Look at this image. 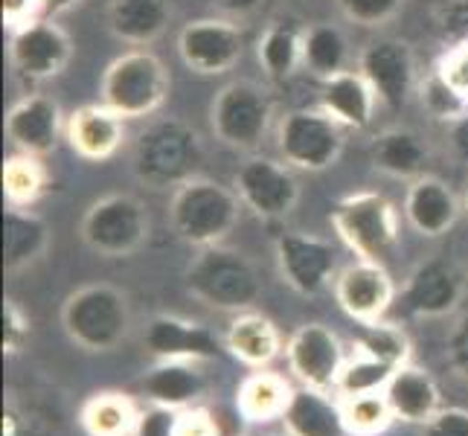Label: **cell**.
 <instances>
[{
  "label": "cell",
  "instance_id": "1",
  "mask_svg": "<svg viewBox=\"0 0 468 436\" xmlns=\"http://www.w3.org/2000/svg\"><path fill=\"white\" fill-rule=\"evenodd\" d=\"M204 140L196 125L181 117L149 122L132 143V172L149 189H177L201 175Z\"/></svg>",
  "mask_w": 468,
  "mask_h": 436
},
{
  "label": "cell",
  "instance_id": "2",
  "mask_svg": "<svg viewBox=\"0 0 468 436\" xmlns=\"http://www.w3.org/2000/svg\"><path fill=\"white\" fill-rule=\"evenodd\" d=\"M241 209H245V204H241L233 186H224L207 175H196L186 184L172 189L166 218L172 233L198 250L209 245H224L228 236L239 228Z\"/></svg>",
  "mask_w": 468,
  "mask_h": 436
},
{
  "label": "cell",
  "instance_id": "3",
  "mask_svg": "<svg viewBox=\"0 0 468 436\" xmlns=\"http://www.w3.org/2000/svg\"><path fill=\"white\" fill-rule=\"evenodd\" d=\"M186 291L216 312H250L262 297V277L245 253L228 245L198 248L184 273Z\"/></svg>",
  "mask_w": 468,
  "mask_h": 436
},
{
  "label": "cell",
  "instance_id": "4",
  "mask_svg": "<svg viewBox=\"0 0 468 436\" xmlns=\"http://www.w3.org/2000/svg\"><path fill=\"white\" fill-rule=\"evenodd\" d=\"M329 221L355 260L387 265L399 250V209L378 189H358L337 198L329 209Z\"/></svg>",
  "mask_w": 468,
  "mask_h": 436
},
{
  "label": "cell",
  "instance_id": "5",
  "mask_svg": "<svg viewBox=\"0 0 468 436\" xmlns=\"http://www.w3.org/2000/svg\"><path fill=\"white\" fill-rule=\"evenodd\" d=\"M61 329L82 352H114L132 332V305L117 285H82L61 303Z\"/></svg>",
  "mask_w": 468,
  "mask_h": 436
},
{
  "label": "cell",
  "instance_id": "6",
  "mask_svg": "<svg viewBox=\"0 0 468 436\" xmlns=\"http://www.w3.org/2000/svg\"><path fill=\"white\" fill-rule=\"evenodd\" d=\"M172 76L164 58L146 47H134L108 64L100 82V102L125 120H146L164 108Z\"/></svg>",
  "mask_w": 468,
  "mask_h": 436
},
{
  "label": "cell",
  "instance_id": "7",
  "mask_svg": "<svg viewBox=\"0 0 468 436\" xmlns=\"http://www.w3.org/2000/svg\"><path fill=\"white\" fill-rule=\"evenodd\" d=\"M273 108L277 105L265 85L253 79H233L209 102V128L221 145L253 154L271 132Z\"/></svg>",
  "mask_w": 468,
  "mask_h": 436
},
{
  "label": "cell",
  "instance_id": "8",
  "mask_svg": "<svg viewBox=\"0 0 468 436\" xmlns=\"http://www.w3.org/2000/svg\"><path fill=\"white\" fill-rule=\"evenodd\" d=\"M152 218L149 209L132 192H108L88 204L79 236L85 248L102 260H125L149 241Z\"/></svg>",
  "mask_w": 468,
  "mask_h": 436
},
{
  "label": "cell",
  "instance_id": "9",
  "mask_svg": "<svg viewBox=\"0 0 468 436\" xmlns=\"http://www.w3.org/2000/svg\"><path fill=\"white\" fill-rule=\"evenodd\" d=\"M346 128L323 108H294L277 122L280 160L297 172H326L344 154Z\"/></svg>",
  "mask_w": 468,
  "mask_h": 436
},
{
  "label": "cell",
  "instance_id": "10",
  "mask_svg": "<svg viewBox=\"0 0 468 436\" xmlns=\"http://www.w3.org/2000/svg\"><path fill=\"white\" fill-rule=\"evenodd\" d=\"M294 172L297 169L288 166L285 160L253 152L233 172V189L253 216L277 221L292 216L300 204V181Z\"/></svg>",
  "mask_w": 468,
  "mask_h": 436
},
{
  "label": "cell",
  "instance_id": "11",
  "mask_svg": "<svg viewBox=\"0 0 468 436\" xmlns=\"http://www.w3.org/2000/svg\"><path fill=\"white\" fill-rule=\"evenodd\" d=\"M6 53L9 68L21 82L41 85L68 70L73 58V38L61 24H56V18H38L9 32Z\"/></svg>",
  "mask_w": 468,
  "mask_h": 436
},
{
  "label": "cell",
  "instance_id": "12",
  "mask_svg": "<svg viewBox=\"0 0 468 436\" xmlns=\"http://www.w3.org/2000/svg\"><path fill=\"white\" fill-rule=\"evenodd\" d=\"M245 27L239 21L209 15L196 18L177 32V56L186 64V70L198 76H224L230 73L245 56Z\"/></svg>",
  "mask_w": 468,
  "mask_h": 436
},
{
  "label": "cell",
  "instance_id": "13",
  "mask_svg": "<svg viewBox=\"0 0 468 436\" xmlns=\"http://www.w3.org/2000/svg\"><path fill=\"white\" fill-rule=\"evenodd\" d=\"M465 297V273L457 262L442 260V256H431V260L419 262L405 285H401L396 303L401 312L416 320H440L460 309Z\"/></svg>",
  "mask_w": 468,
  "mask_h": 436
},
{
  "label": "cell",
  "instance_id": "14",
  "mask_svg": "<svg viewBox=\"0 0 468 436\" xmlns=\"http://www.w3.org/2000/svg\"><path fill=\"white\" fill-rule=\"evenodd\" d=\"M282 282L300 297H320L337 277V250L329 239L288 230L273 241Z\"/></svg>",
  "mask_w": 468,
  "mask_h": 436
},
{
  "label": "cell",
  "instance_id": "15",
  "mask_svg": "<svg viewBox=\"0 0 468 436\" xmlns=\"http://www.w3.org/2000/svg\"><path fill=\"white\" fill-rule=\"evenodd\" d=\"M358 73L373 85L378 102L387 111H401L419 88L416 53L405 38L378 36L358 53Z\"/></svg>",
  "mask_w": 468,
  "mask_h": 436
},
{
  "label": "cell",
  "instance_id": "16",
  "mask_svg": "<svg viewBox=\"0 0 468 436\" xmlns=\"http://www.w3.org/2000/svg\"><path fill=\"white\" fill-rule=\"evenodd\" d=\"M285 364L303 387L335 393L341 369L346 364V352L341 337L323 323H303L285 341Z\"/></svg>",
  "mask_w": 468,
  "mask_h": 436
},
{
  "label": "cell",
  "instance_id": "17",
  "mask_svg": "<svg viewBox=\"0 0 468 436\" xmlns=\"http://www.w3.org/2000/svg\"><path fill=\"white\" fill-rule=\"evenodd\" d=\"M332 294L346 317L361 323V326H369V323H378L387 317L399 291L387 265L355 260L352 265L337 271V277L332 282Z\"/></svg>",
  "mask_w": 468,
  "mask_h": 436
},
{
  "label": "cell",
  "instance_id": "18",
  "mask_svg": "<svg viewBox=\"0 0 468 436\" xmlns=\"http://www.w3.org/2000/svg\"><path fill=\"white\" fill-rule=\"evenodd\" d=\"M6 140L15 152L47 157L58 149V140L68 128L61 105L47 93H27L6 111Z\"/></svg>",
  "mask_w": 468,
  "mask_h": 436
},
{
  "label": "cell",
  "instance_id": "19",
  "mask_svg": "<svg viewBox=\"0 0 468 436\" xmlns=\"http://www.w3.org/2000/svg\"><path fill=\"white\" fill-rule=\"evenodd\" d=\"M143 346L154 361H213L218 358V337L204 323L177 317V314H154L143 329Z\"/></svg>",
  "mask_w": 468,
  "mask_h": 436
},
{
  "label": "cell",
  "instance_id": "20",
  "mask_svg": "<svg viewBox=\"0 0 468 436\" xmlns=\"http://www.w3.org/2000/svg\"><path fill=\"white\" fill-rule=\"evenodd\" d=\"M125 117H120L117 111H111L102 102H90L76 108L68 117V128H64V140L73 149L76 157L88 160V164H102V160L114 157L125 140L128 128Z\"/></svg>",
  "mask_w": 468,
  "mask_h": 436
},
{
  "label": "cell",
  "instance_id": "21",
  "mask_svg": "<svg viewBox=\"0 0 468 436\" xmlns=\"http://www.w3.org/2000/svg\"><path fill=\"white\" fill-rule=\"evenodd\" d=\"M405 218L422 239H442L463 216V201L442 177L422 175L408 184L405 192Z\"/></svg>",
  "mask_w": 468,
  "mask_h": 436
},
{
  "label": "cell",
  "instance_id": "22",
  "mask_svg": "<svg viewBox=\"0 0 468 436\" xmlns=\"http://www.w3.org/2000/svg\"><path fill=\"white\" fill-rule=\"evenodd\" d=\"M369 164L387 177H396V181H416V177L428 175L431 166V143L408 125H393L378 132L369 140Z\"/></svg>",
  "mask_w": 468,
  "mask_h": 436
},
{
  "label": "cell",
  "instance_id": "23",
  "mask_svg": "<svg viewBox=\"0 0 468 436\" xmlns=\"http://www.w3.org/2000/svg\"><path fill=\"white\" fill-rule=\"evenodd\" d=\"M317 108L326 111L346 132H364L376 120L378 96L358 70H344L329 79H320Z\"/></svg>",
  "mask_w": 468,
  "mask_h": 436
},
{
  "label": "cell",
  "instance_id": "24",
  "mask_svg": "<svg viewBox=\"0 0 468 436\" xmlns=\"http://www.w3.org/2000/svg\"><path fill=\"white\" fill-rule=\"evenodd\" d=\"M175 18L172 0H108V32L128 47H152Z\"/></svg>",
  "mask_w": 468,
  "mask_h": 436
},
{
  "label": "cell",
  "instance_id": "25",
  "mask_svg": "<svg viewBox=\"0 0 468 436\" xmlns=\"http://www.w3.org/2000/svg\"><path fill=\"white\" fill-rule=\"evenodd\" d=\"M140 396H146L149 405L186 410L201 405L207 393V376L196 361H154V367L137 384Z\"/></svg>",
  "mask_w": 468,
  "mask_h": 436
},
{
  "label": "cell",
  "instance_id": "26",
  "mask_svg": "<svg viewBox=\"0 0 468 436\" xmlns=\"http://www.w3.org/2000/svg\"><path fill=\"white\" fill-rule=\"evenodd\" d=\"M384 396L390 401L396 422H405V425L422 428L442 410L440 384L433 381L428 369L416 364H405L401 369H396V376L384 387Z\"/></svg>",
  "mask_w": 468,
  "mask_h": 436
},
{
  "label": "cell",
  "instance_id": "27",
  "mask_svg": "<svg viewBox=\"0 0 468 436\" xmlns=\"http://www.w3.org/2000/svg\"><path fill=\"white\" fill-rule=\"evenodd\" d=\"M224 349L239 364H245L250 369H265L285 352V341L277 323L250 309L233 314L228 332H224Z\"/></svg>",
  "mask_w": 468,
  "mask_h": 436
},
{
  "label": "cell",
  "instance_id": "28",
  "mask_svg": "<svg viewBox=\"0 0 468 436\" xmlns=\"http://www.w3.org/2000/svg\"><path fill=\"white\" fill-rule=\"evenodd\" d=\"M280 422L288 436H349L344 425L341 399L303 384L294 387V396Z\"/></svg>",
  "mask_w": 468,
  "mask_h": 436
},
{
  "label": "cell",
  "instance_id": "29",
  "mask_svg": "<svg viewBox=\"0 0 468 436\" xmlns=\"http://www.w3.org/2000/svg\"><path fill=\"white\" fill-rule=\"evenodd\" d=\"M53 230L44 216L29 207H9L4 216V268L9 277L24 273L50 250Z\"/></svg>",
  "mask_w": 468,
  "mask_h": 436
},
{
  "label": "cell",
  "instance_id": "30",
  "mask_svg": "<svg viewBox=\"0 0 468 436\" xmlns=\"http://www.w3.org/2000/svg\"><path fill=\"white\" fill-rule=\"evenodd\" d=\"M303 38L305 27L292 15L268 21L260 41H256V61H260L268 82L282 85L303 68Z\"/></svg>",
  "mask_w": 468,
  "mask_h": 436
},
{
  "label": "cell",
  "instance_id": "31",
  "mask_svg": "<svg viewBox=\"0 0 468 436\" xmlns=\"http://www.w3.org/2000/svg\"><path fill=\"white\" fill-rule=\"evenodd\" d=\"M294 396V387L285 376L271 369H256L236 387V410L245 416V422L265 425L273 419H282L288 401Z\"/></svg>",
  "mask_w": 468,
  "mask_h": 436
},
{
  "label": "cell",
  "instance_id": "32",
  "mask_svg": "<svg viewBox=\"0 0 468 436\" xmlns=\"http://www.w3.org/2000/svg\"><path fill=\"white\" fill-rule=\"evenodd\" d=\"M137 401L128 393L102 390L85 399L79 408V425L88 436H134L137 419H140Z\"/></svg>",
  "mask_w": 468,
  "mask_h": 436
},
{
  "label": "cell",
  "instance_id": "33",
  "mask_svg": "<svg viewBox=\"0 0 468 436\" xmlns=\"http://www.w3.org/2000/svg\"><path fill=\"white\" fill-rule=\"evenodd\" d=\"M352 61V47L346 32L329 24V21H317L305 27V38H303V68L309 70L317 82L320 79H329L335 73L349 70Z\"/></svg>",
  "mask_w": 468,
  "mask_h": 436
},
{
  "label": "cell",
  "instance_id": "34",
  "mask_svg": "<svg viewBox=\"0 0 468 436\" xmlns=\"http://www.w3.org/2000/svg\"><path fill=\"white\" fill-rule=\"evenodd\" d=\"M4 196L9 207H32L38 204L50 189V169L44 157L15 152L4 160Z\"/></svg>",
  "mask_w": 468,
  "mask_h": 436
},
{
  "label": "cell",
  "instance_id": "35",
  "mask_svg": "<svg viewBox=\"0 0 468 436\" xmlns=\"http://www.w3.org/2000/svg\"><path fill=\"white\" fill-rule=\"evenodd\" d=\"M341 410H344V425L349 436H381L396 422L384 390L346 396L341 399Z\"/></svg>",
  "mask_w": 468,
  "mask_h": 436
},
{
  "label": "cell",
  "instance_id": "36",
  "mask_svg": "<svg viewBox=\"0 0 468 436\" xmlns=\"http://www.w3.org/2000/svg\"><path fill=\"white\" fill-rule=\"evenodd\" d=\"M352 352H364L373 355V358L390 364L396 369H401L405 364H410V337L408 332L396 326V323H369V326H361V335L352 341Z\"/></svg>",
  "mask_w": 468,
  "mask_h": 436
},
{
  "label": "cell",
  "instance_id": "37",
  "mask_svg": "<svg viewBox=\"0 0 468 436\" xmlns=\"http://www.w3.org/2000/svg\"><path fill=\"white\" fill-rule=\"evenodd\" d=\"M396 376V367L384 364L373 355H364V352H352L344 369H341V378H337L335 387V396L337 399H346V396H361V393H376L384 390L387 381Z\"/></svg>",
  "mask_w": 468,
  "mask_h": 436
},
{
  "label": "cell",
  "instance_id": "38",
  "mask_svg": "<svg viewBox=\"0 0 468 436\" xmlns=\"http://www.w3.org/2000/svg\"><path fill=\"white\" fill-rule=\"evenodd\" d=\"M241 416L236 408L233 413L213 410L207 405H192L186 410H177L175 436H241Z\"/></svg>",
  "mask_w": 468,
  "mask_h": 436
},
{
  "label": "cell",
  "instance_id": "39",
  "mask_svg": "<svg viewBox=\"0 0 468 436\" xmlns=\"http://www.w3.org/2000/svg\"><path fill=\"white\" fill-rule=\"evenodd\" d=\"M416 93H419V102H422V108L428 111V117L440 120L442 125L468 111V102L445 82L437 70H431L422 82H419Z\"/></svg>",
  "mask_w": 468,
  "mask_h": 436
},
{
  "label": "cell",
  "instance_id": "40",
  "mask_svg": "<svg viewBox=\"0 0 468 436\" xmlns=\"http://www.w3.org/2000/svg\"><path fill=\"white\" fill-rule=\"evenodd\" d=\"M335 6L355 27L381 29L399 18L405 0H335Z\"/></svg>",
  "mask_w": 468,
  "mask_h": 436
},
{
  "label": "cell",
  "instance_id": "41",
  "mask_svg": "<svg viewBox=\"0 0 468 436\" xmlns=\"http://www.w3.org/2000/svg\"><path fill=\"white\" fill-rule=\"evenodd\" d=\"M431 24L445 50L468 44V0H440L431 12Z\"/></svg>",
  "mask_w": 468,
  "mask_h": 436
},
{
  "label": "cell",
  "instance_id": "42",
  "mask_svg": "<svg viewBox=\"0 0 468 436\" xmlns=\"http://www.w3.org/2000/svg\"><path fill=\"white\" fill-rule=\"evenodd\" d=\"M433 70H437L445 82L468 102V44L448 47V50L440 56L437 68H433Z\"/></svg>",
  "mask_w": 468,
  "mask_h": 436
},
{
  "label": "cell",
  "instance_id": "43",
  "mask_svg": "<svg viewBox=\"0 0 468 436\" xmlns=\"http://www.w3.org/2000/svg\"><path fill=\"white\" fill-rule=\"evenodd\" d=\"M29 332H32L29 314L12 297H6L4 300V352L18 355L27 344Z\"/></svg>",
  "mask_w": 468,
  "mask_h": 436
},
{
  "label": "cell",
  "instance_id": "44",
  "mask_svg": "<svg viewBox=\"0 0 468 436\" xmlns=\"http://www.w3.org/2000/svg\"><path fill=\"white\" fill-rule=\"evenodd\" d=\"M445 361L454 369V376L468 384V314L457 317L445 341Z\"/></svg>",
  "mask_w": 468,
  "mask_h": 436
},
{
  "label": "cell",
  "instance_id": "45",
  "mask_svg": "<svg viewBox=\"0 0 468 436\" xmlns=\"http://www.w3.org/2000/svg\"><path fill=\"white\" fill-rule=\"evenodd\" d=\"M175 422H177V410L149 405L140 410L134 436H175Z\"/></svg>",
  "mask_w": 468,
  "mask_h": 436
},
{
  "label": "cell",
  "instance_id": "46",
  "mask_svg": "<svg viewBox=\"0 0 468 436\" xmlns=\"http://www.w3.org/2000/svg\"><path fill=\"white\" fill-rule=\"evenodd\" d=\"M419 436H468V410L442 408L431 422L422 425V433Z\"/></svg>",
  "mask_w": 468,
  "mask_h": 436
},
{
  "label": "cell",
  "instance_id": "47",
  "mask_svg": "<svg viewBox=\"0 0 468 436\" xmlns=\"http://www.w3.org/2000/svg\"><path fill=\"white\" fill-rule=\"evenodd\" d=\"M47 18L44 0H4V29L15 32L32 21Z\"/></svg>",
  "mask_w": 468,
  "mask_h": 436
},
{
  "label": "cell",
  "instance_id": "48",
  "mask_svg": "<svg viewBox=\"0 0 468 436\" xmlns=\"http://www.w3.org/2000/svg\"><path fill=\"white\" fill-rule=\"evenodd\" d=\"M442 137H445L448 154L454 157L460 166H468V111L460 117H454L451 122H445Z\"/></svg>",
  "mask_w": 468,
  "mask_h": 436
},
{
  "label": "cell",
  "instance_id": "49",
  "mask_svg": "<svg viewBox=\"0 0 468 436\" xmlns=\"http://www.w3.org/2000/svg\"><path fill=\"white\" fill-rule=\"evenodd\" d=\"M209 9L221 18H230V21H248L253 18L256 12L265 6V0H207Z\"/></svg>",
  "mask_w": 468,
  "mask_h": 436
},
{
  "label": "cell",
  "instance_id": "50",
  "mask_svg": "<svg viewBox=\"0 0 468 436\" xmlns=\"http://www.w3.org/2000/svg\"><path fill=\"white\" fill-rule=\"evenodd\" d=\"M47 4V18H58V15H68L76 6H82L85 0H44Z\"/></svg>",
  "mask_w": 468,
  "mask_h": 436
},
{
  "label": "cell",
  "instance_id": "51",
  "mask_svg": "<svg viewBox=\"0 0 468 436\" xmlns=\"http://www.w3.org/2000/svg\"><path fill=\"white\" fill-rule=\"evenodd\" d=\"M463 213H465V218H468V192L463 196Z\"/></svg>",
  "mask_w": 468,
  "mask_h": 436
},
{
  "label": "cell",
  "instance_id": "52",
  "mask_svg": "<svg viewBox=\"0 0 468 436\" xmlns=\"http://www.w3.org/2000/svg\"><path fill=\"white\" fill-rule=\"evenodd\" d=\"M268 436H288V433H268Z\"/></svg>",
  "mask_w": 468,
  "mask_h": 436
}]
</instances>
